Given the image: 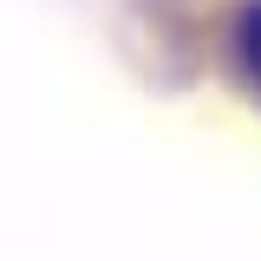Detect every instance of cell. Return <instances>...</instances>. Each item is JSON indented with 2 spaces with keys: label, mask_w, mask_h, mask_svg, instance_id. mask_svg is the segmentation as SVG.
I'll use <instances>...</instances> for the list:
<instances>
[{
  "label": "cell",
  "mask_w": 261,
  "mask_h": 261,
  "mask_svg": "<svg viewBox=\"0 0 261 261\" xmlns=\"http://www.w3.org/2000/svg\"><path fill=\"white\" fill-rule=\"evenodd\" d=\"M242 53H248V72H255V85H261V7L248 13V27H242Z\"/></svg>",
  "instance_id": "cell-1"
}]
</instances>
